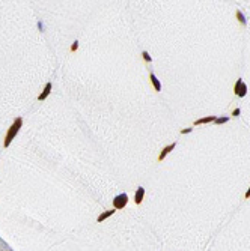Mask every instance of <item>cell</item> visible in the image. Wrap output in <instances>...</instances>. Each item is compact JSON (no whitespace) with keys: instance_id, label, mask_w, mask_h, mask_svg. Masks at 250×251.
<instances>
[{"instance_id":"obj_3","label":"cell","mask_w":250,"mask_h":251,"mask_svg":"<svg viewBox=\"0 0 250 251\" xmlns=\"http://www.w3.org/2000/svg\"><path fill=\"white\" fill-rule=\"evenodd\" d=\"M127 203H128V196L125 193L118 194L115 198H113V208L115 209H124L127 206Z\"/></svg>"},{"instance_id":"obj_6","label":"cell","mask_w":250,"mask_h":251,"mask_svg":"<svg viewBox=\"0 0 250 251\" xmlns=\"http://www.w3.org/2000/svg\"><path fill=\"white\" fill-rule=\"evenodd\" d=\"M51 87H53L51 83H47V84H45V87H44V90H42V93L38 96V101H44L45 98H47V96L50 95V92H51Z\"/></svg>"},{"instance_id":"obj_1","label":"cell","mask_w":250,"mask_h":251,"mask_svg":"<svg viewBox=\"0 0 250 251\" xmlns=\"http://www.w3.org/2000/svg\"><path fill=\"white\" fill-rule=\"evenodd\" d=\"M21 126H23V119H21V117H15L14 123L9 126V129H8V132H6V135H5V142H3V146H5V147H8V146L12 143V140L15 139V135L18 134V131L21 129Z\"/></svg>"},{"instance_id":"obj_15","label":"cell","mask_w":250,"mask_h":251,"mask_svg":"<svg viewBox=\"0 0 250 251\" xmlns=\"http://www.w3.org/2000/svg\"><path fill=\"white\" fill-rule=\"evenodd\" d=\"M240 113H241V110H240V108H235V110L232 111V116H240Z\"/></svg>"},{"instance_id":"obj_11","label":"cell","mask_w":250,"mask_h":251,"mask_svg":"<svg viewBox=\"0 0 250 251\" xmlns=\"http://www.w3.org/2000/svg\"><path fill=\"white\" fill-rule=\"evenodd\" d=\"M217 125H221V123H226V122H229V117L228 116H224V117H216V120H214Z\"/></svg>"},{"instance_id":"obj_14","label":"cell","mask_w":250,"mask_h":251,"mask_svg":"<svg viewBox=\"0 0 250 251\" xmlns=\"http://www.w3.org/2000/svg\"><path fill=\"white\" fill-rule=\"evenodd\" d=\"M193 131V128H185V129H181V134H190Z\"/></svg>"},{"instance_id":"obj_8","label":"cell","mask_w":250,"mask_h":251,"mask_svg":"<svg viewBox=\"0 0 250 251\" xmlns=\"http://www.w3.org/2000/svg\"><path fill=\"white\" fill-rule=\"evenodd\" d=\"M216 120V116H207V117H202V119H197L194 122V125H203V123H211Z\"/></svg>"},{"instance_id":"obj_10","label":"cell","mask_w":250,"mask_h":251,"mask_svg":"<svg viewBox=\"0 0 250 251\" xmlns=\"http://www.w3.org/2000/svg\"><path fill=\"white\" fill-rule=\"evenodd\" d=\"M237 20L240 21V24H241V26H246V23H247V21H246V17L243 15V12H241V11H237Z\"/></svg>"},{"instance_id":"obj_17","label":"cell","mask_w":250,"mask_h":251,"mask_svg":"<svg viewBox=\"0 0 250 251\" xmlns=\"http://www.w3.org/2000/svg\"><path fill=\"white\" fill-rule=\"evenodd\" d=\"M38 27H39V30H41V32H42V30H44V26H42V23H41V21H39V23H38Z\"/></svg>"},{"instance_id":"obj_2","label":"cell","mask_w":250,"mask_h":251,"mask_svg":"<svg viewBox=\"0 0 250 251\" xmlns=\"http://www.w3.org/2000/svg\"><path fill=\"white\" fill-rule=\"evenodd\" d=\"M234 93L238 96V98H244L246 93H247V86L246 83L243 81V78H238L237 83L234 84Z\"/></svg>"},{"instance_id":"obj_4","label":"cell","mask_w":250,"mask_h":251,"mask_svg":"<svg viewBox=\"0 0 250 251\" xmlns=\"http://www.w3.org/2000/svg\"><path fill=\"white\" fill-rule=\"evenodd\" d=\"M175 146H176V143H172V144H169V146H166L164 149H161V152H160V155H158V161H163V159L175 149Z\"/></svg>"},{"instance_id":"obj_16","label":"cell","mask_w":250,"mask_h":251,"mask_svg":"<svg viewBox=\"0 0 250 251\" xmlns=\"http://www.w3.org/2000/svg\"><path fill=\"white\" fill-rule=\"evenodd\" d=\"M244 198H250V188L247 190V193L244 194Z\"/></svg>"},{"instance_id":"obj_13","label":"cell","mask_w":250,"mask_h":251,"mask_svg":"<svg viewBox=\"0 0 250 251\" xmlns=\"http://www.w3.org/2000/svg\"><path fill=\"white\" fill-rule=\"evenodd\" d=\"M77 48H78V41H74L73 45H71V51H76Z\"/></svg>"},{"instance_id":"obj_5","label":"cell","mask_w":250,"mask_h":251,"mask_svg":"<svg viewBox=\"0 0 250 251\" xmlns=\"http://www.w3.org/2000/svg\"><path fill=\"white\" fill-rule=\"evenodd\" d=\"M143 197H145V188H143V187H139L137 191H136V194H134V203H136V204H140V203L143 201Z\"/></svg>"},{"instance_id":"obj_7","label":"cell","mask_w":250,"mask_h":251,"mask_svg":"<svg viewBox=\"0 0 250 251\" xmlns=\"http://www.w3.org/2000/svg\"><path fill=\"white\" fill-rule=\"evenodd\" d=\"M149 80H151V83H152L154 89L157 90V92H160V90H161V83H160V80L157 78V75H155L154 72H151V74H149Z\"/></svg>"},{"instance_id":"obj_12","label":"cell","mask_w":250,"mask_h":251,"mask_svg":"<svg viewBox=\"0 0 250 251\" xmlns=\"http://www.w3.org/2000/svg\"><path fill=\"white\" fill-rule=\"evenodd\" d=\"M142 56H143V60H145L146 63H151V62H152V57L149 56L148 51H142Z\"/></svg>"},{"instance_id":"obj_9","label":"cell","mask_w":250,"mask_h":251,"mask_svg":"<svg viewBox=\"0 0 250 251\" xmlns=\"http://www.w3.org/2000/svg\"><path fill=\"white\" fill-rule=\"evenodd\" d=\"M113 214H115V208H113V209H110V211H106V212H103L98 218H97V221L98 223H101V221H104V220H107L109 217H111Z\"/></svg>"}]
</instances>
